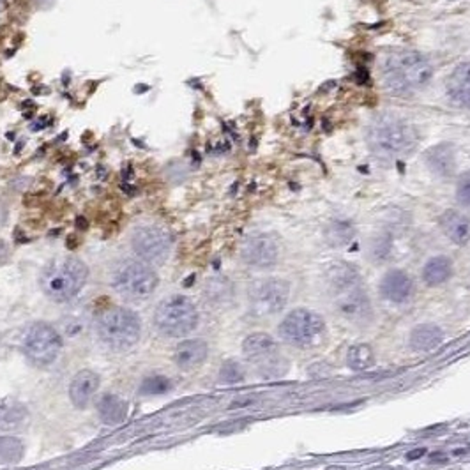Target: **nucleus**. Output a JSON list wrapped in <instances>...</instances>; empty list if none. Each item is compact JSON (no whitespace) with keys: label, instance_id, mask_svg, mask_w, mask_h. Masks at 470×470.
I'll list each match as a JSON object with an SVG mask.
<instances>
[{"label":"nucleus","instance_id":"nucleus-17","mask_svg":"<svg viewBox=\"0 0 470 470\" xmlns=\"http://www.w3.org/2000/svg\"><path fill=\"white\" fill-rule=\"evenodd\" d=\"M440 229L446 234V237L451 242L458 246H465L470 241V218L464 212L447 209L439 219Z\"/></svg>","mask_w":470,"mask_h":470},{"label":"nucleus","instance_id":"nucleus-23","mask_svg":"<svg viewBox=\"0 0 470 470\" xmlns=\"http://www.w3.org/2000/svg\"><path fill=\"white\" fill-rule=\"evenodd\" d=\"M28 421V410L24 403L7 400L0 405V429L11 432V429H21Z\"/></svg>","mask_w":470,"mask_h":470},{"label":"nucleus","instance_id":"nucleus-22","mask_svg":"<svg viewBox=\"0 0 470 470\" xmlns=\"http://www.w3.org/2000/svg\"><path fill=\"white\" fill-rule=\"evenodd\" d=\"M453 276V262L444 255L432 256L423 267V281L428 286H439Z\"/></svg>","mask_w":470,"mask_h":470},{"label":"nucleus","instance_id":"nucleus-11","mask_svg":"<svg viewBox=\"0 0 470 470\" xmlns=\"http://www.w3.org/2000/svg\"><path fill=\"white\" fill-rule=\"evenodd\" d=\"M24 348L32 362H36L38 366H46L57 359L62 348V338L57 329L38 322L25 334Z\"/></svg>","mask_w":470,"mask_h":470},{"label":"nucleus","instance_id":"nucleus-20","mask_svg":"<svg viewBox=\"0 0 470 470\" xmlns=\"http://www.w3.org/2000/svg\"><path fill=\"white\" fill-rule=\"evenodd\" d=\"M444 333L439 325L421 324L410 333V347L417 352H432L442 343Z\"/></svg>","mask_w":470,"mask_h":470},{"label":"nucleus","instance_id":"nucleus-4","mask_svg":"<svg viewBox=\"0 0 470 470\" xmlns=\"http://www.w3.org/2000/svg\"><path fill=\"white\" fill-rule=\"evenodd\" d=\"M89 278V267L78 258L62 256L51 260L41 271L39 285L43 292L53 301H69L83 288Z\"/></svg>","mask_w":470,"mask_h":470},{"label":"nucleus","instance_id":"nucleus-26","mask_svg":"<svg viewBox=\"0 0 470 470\" xmlns=\"http://www.w3.org/2000/svg\"><path fill=\"white\" fill-rule=\"evenodd\" d=\"M325 237L333 246H343L354 237V229L347 221H333L325 230Z\"/></svg>","mask_w":470,"mask_h":470},{"label":"nucleus","instance_id":"nucleus-19","mask_svg":"<svg viewBox=\"0 0 470 470\" xmlns=\"http://www.w3.org/2000/svg\"><path fill=\"white\" fill-rule=\"evenodd\" d=\"M426 163H428L429 170L433 174H439L447 177L454 172L456 167V157H454V150L449 143H444V145L433 147L429 152H426Z\"/></svg>","mask_w":470,"mask_h":470},{"label":"nucleus","instance_id":"nucleus-7","mask_svg":"<svg viewBox=\"0 0 470 470\" xmlns=\"http://www.w3.org/2000/svg\"><path fill=\"white\" fill-rule=\"evenodd\" d=\"M278 333L285 343L296 348H311L322 343L325 336V322L315 311L297 308L290 311L278 325Z\"/></svg>","mask_w":470,"mask_h":470},{"label":"nucleus","instance_id":"nucleus-24","mask_svg":"<svg viewBox=\"0 0 470 470\" xmlns=\"http://www.w3.org/2000/svg\"><path fill=\"white\" fill-rule=\"evenodd\" d=\"M347 365L354 372H366L375 365V352L368 343L352 345L347 352Z\"/></svg>","mask_w":470,"mask_h":470},{"label":"nucleus","instance_id":"nucleus-2","mask_svg":"<svg viewBox=\"0 0 470 470\" xmlns=\"http://www.w3.org/2000/svg\"><path fill=\"white\" fill-rule=\"evenodd\" d=\"M366 140L377 157L395 160L409 154L417 145V133L409 120L387 112L370 122Z\"/></svg>","mask_w":470,"mask_h":470},{"label":"nucleus","instance_id":"nucleus-31","mask_svg":"<svg viewBox=\"0 0 470 470\" xmlns=\"http://www.w3.org/2000/svg\"><path fill=\"white\" fill-rule=\"evenodd\" d=\"M7 258H9V248H7L6 242L0 239V266H2V263H6Z\"/></svg>","mask_w":470,"mask_h":470},{"label":"nucleus","instance_id":"nucleus-1","mask_svg":"<svg viewBox=\"0 0 470 470\" xmlns=\"http://www.w3.org/2000/svg\"><path fill=\"white\" fill-rule=\"evenodd\" d=\"M328 280L334 292L338 313L355 325L368 324L373 318V306L359 285L357 271L348 263H334L328 273Z\"/></svg>","mask_w":470,"mask_h":470},{"label":"nucleus","instance_id":"nucleus-3","mask_svg":"<svg viewBox=\"0 0 470 470\" xmlns=\"http://www.w3.org/2000/svg\"><path fill=\"white\" fill-rule=\"evenodd\" d=\"M433 76V66L419 51L405 50L392 53L384 64L385 85L400 94L423 90Z\"/></svg>","mask_w":470,"mask_h":470},{"label":"nucleus","instance_id":"nucleus-27","mask_svg":"<svg viewBox=\"0 0 470 470\" xmlns=\"http://www.w3.org/2000/svg\"><path fill=\"white\" fill-rule=\"evenodd\" d=\"M170 389H172L170 378H167L163 375L147 377L140 385V392H142V395H145V396L164 395V392H168Z\"/></svg>","mask_w":470,"mask_h":470},{"label":"nucleus","instance_id":"nucleus-6","mask_svg":"<svg viewBox=\"0 0 470 470\" xmlns=\"http://www.w3.org/2000/svg\"><path fill=\"white\" fill-rule=\"evenodd\" d=\"M110 281L115 292L130 301H143L157 288V274L143 260H120L110 274Z\"/></svg>","mask_w":470,"mask_h":470},{"label":"nucleus","instance_id":"nucleus-15","mask_svg":"<svg viewBox=\"0 0 470 470\" xmlns=\"http://www.w3.org/2000/svg\"><path fill=\"white\" fill-rule=\"evenodd\" d=\"M99 384H101L99 375L90 372V370H83V372L76 373L71 385H69V398H71L73 405L78 407V409H85L98 392Z\"/></svg>","mask_w":470,"mask_h":470},{"label":"nucleus","instance_id":"nucleus-5","mask_svg":"<svg viewBox=\"0 0 470 470\" xmlns=\"http://www.w3.org/2000/svg\"><path fill=\"white\" fill-rule=\"evenodd\" d=\"M98 336L113 350H130L138 343L142 322L137 313L127 308H108L98 318Z\"/></svg>","mask_w":470,"mask_h":470},{"label":"nucleus","instance_id":"nucleus-32","mask_svg":"<svg viewBox=\"0 0 470 470\" xmlns=\"http://www.w3.org/2000/svg\"><path fill=\"white\" fill-rule=\"evenodd\" d=\"M7 219V207L2 200H0V225Z\"/></svg>","mask_w":470,"mask_h":470},{"label":"nucleus","instance_id":"nucleus-10","mask_svg":"<svg viewBox=\"0 0 470 470\" xmlns=\"http://www.w3.org/2000/svg\"><path fill=\"white\" fill-rule=\"evenodd\" d=\"M290 297L288 281L266 278L249 286V306L255 317H271L285 310Z\"/></svg>","mask_w":470,"mask_h":470},{"label":"nucleus","instance_id":"nucleus-28","mask_svg":"<svg viewBox=\"0 0 470 470\" xmlns=\"http://www.w3.org/2000/svg\"><path fill=\"white\" fill-rule=\"evenodd\" d=\"M244 368L237 361H226L219 370V380L225 382V384H239V382L244 380Z\"/></svg>","mask_w":470,"mask_h":470},{"label":"nucleus","instance_id":"nucleus-29","mask_svg":"<svg viewBox=\"0 0 470 470\" xmlns=\"http://www.w3.org/2000/svg\"><path fill=\"white\" fill-rule=\"evenodd\" d=\"M456 200L458 204L470 209V172H465L456 182Z\"/></svg>","mask_w":470,"mask_h":470},{"label":"nucleus","instance_id":"nucleus-18","mask_svg":"<svg viewBox=\"0 0 470 470\" xmlns=\"http://www.w3.org/2000/svg\"><path fill=\"white\" fill-rule=\"evenodd\" d=\"M447 93L453 101L470 106V62H461L447 80Z\"/></svg>","mask_w":470,"mask_h":470},{"label":"nucleus","instance_id":"nucleus-8","mask_svg":"<svg viewBox=\"0 0 470 470\" xmlns=\"http://www.w3.org/2000/svg\"><path fill=\"white\" fill-rule=\"evenodd\" d=\"M157 330L168 338H182L197 329L198 311L193 301L184 296H170L163 299L154 313Z\"/></svg>","mask_w":470,"mask_h":470},{"label":"nucleus","instance_id":"nucleus-13","mask_svg":"<svg viewBox=\"0 0 470 470\" xmlns=\"http://www.w3.org/2000/svg\"><path fill=\"white\" fill-rule=\"evenodd\" d=\"M241 256L248 266L266 269L274 266L280 256V244L271 234H255L242 244Z\"/></svg>","mask_w":470,"mask_h":470},{"label":"nucleus","instance_id":"nucleus-25","mask_svg":"<svg viewBox=\"0 0 470 470\" xmlns=\"http://www.w3.org/2000/svg\"><path fill=\"white\" fill-rule=\"evenodd\" d=\"M21 456H24V444L16 437H2L0 439V461L18 464Z\"/></svg>","mask_w":470,"mask_h":470},{"label":"nucleus","instance_id":"nucleus-14","mask_svg":"<svg viewBox=\"0 0 470 470\" xmlns=\"http://www.w3.org/2000/svg\"><path fill=\"white\" fill-rule=\"evenodd\" d=\"M378 292H380L382 299L389 301V303H407L414 296V281L405 271L392 269L382 276Z\"/></svg>","mask_w":470,"mask_h":470},{"label":"nucleus","instance_id":"nucleus-16","mask_svg":"<svg viewBox=\"0 0 470 470\" xmlns=\"http://www.w3.org/2000/svg\"><path fill=\"white\" fill-rule=\"evenodd\" d=\"M209 354V347L204 340L182 341L175 348V362L182 372H193L200 368Z\"/></svg>","mask_w":470,"mask_h":470},{"label":"nucleus","instance_id":"nucleus-21","mask_svg":"<svg viewBox=\"0 0 470 470\" xmlns=\"http://www.w3.org/2000/svg\"><path fill=\"white\" fill-rule=\"evenodd\" d=\"M98 414L105 424H120L127 416V403L120 396L105 395L98 402Z\"/></svg>","mask_w":470,"mask_h":470},{"label":"nucleus","instance_id":"nucleus-9","mask_svg":"<svg viewBox=\"0 0 470 470\" xmlns=\"http://www.w3.org/2000/svg\"><path fill=\"white\" fill-rule=\"evenodd\" d=\"M242 352L263 378L283 377L288 370V362L281 355L278 343L266 333L249 334L242 341Z\"/></svg>","mask_w":470,"mask_h":470},{"label":"nucleus","instance_id":"nucleus-30","mask_svg":"<svg viewBox=\"0 0 470 470\" xmlns=\"http://www.w3.org/2000/svg\"><path fill=\"white\" fill-rule=\"evenodd\" d=\"M83 330V324L82 322H76L75 318H66V320H62V333L66 334V336H76V334H80Z\"/></svg>","mask_w":470,"mask_h":470},{"label":"nucleus","instance_id":"nucleus-33","mask_svg":"<svg viewBox=\"0 0 470 470\" xmlns=\"http://www.w3.org/2000/svg\"><path fill=\"white\" fill-rule=\"evenodd\" d=\"M0 11H2V0H0Z\"/></svg>","mask_w":470,"mask_h":470},{"label":"nucleus","instance_id":"nucleus-12","mask_svg":"<svg viewBox=\"0 0 470 470\" xmlns=\"http://www.w3.org/2000/svg\"><path fill=\"white\" fill-rule=\"evenodd\" d=\"M131 246L137 256L147 263H163L172 251V237L161 226L145 225L135 230Z\"/></svg>","mask_w":470,"mask_h":470}]
</instances>
